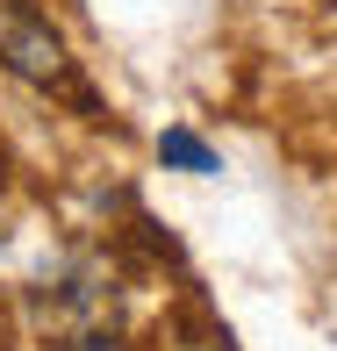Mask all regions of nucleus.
<instances>
[{
  "instance_id": "obj_5",
  "label": "nucleus",
  "mask_w": 337,
  "mask_h": 351,
  "mask_svg": "<svg viewBox=\"0 0 337 351\" xmlns=\"http://www.w3.org/2000/svg\"><path fill=\"white\" fill-rule=\"evenodd\" d=\"M208 351H216V344H208Z\"/></svg>"
},
{
  "instance_id": "obj_2",
  "label": "nucleus",
  "mask_w": 337,
  "mask_h": 351,
  "mask_svg": "<svg viewBox=\"0 0 337 351\" xmlns=\"http://www.w3.org/2000/svg\"><path fill=\"white\" fill-rule=\"evenodd\" d=\"M0 58L22 79H36V86L65 79V43H58V29L43 22L29 0H0Z\"/></svg>"
},
{
  "instance_id": "obj_3",
  "label": "nucleus",
  "mask_w": 337,
  "mask_h": 351,
  "mask_svg": "<svg viewBox=\"0 0 337 351\" xmlns=\"http://www.w3.org/2000/svg\"><path fill=\"white\" fill-rule=\"evenodd\" d=\"M158 158H165V165H180V172H216V165H222V158L208 151L194 130H165V136H158Z\"/></svg>"
},
{
  "instance_id": "obj_4",
  "label": "nucleus",
  "mask_w": 337,
  "mask_h": 351,
  "mask_svg": "<svg viewBox=\"0 0 337 351\" xmlns=\"http://www.w3.org/2000/svg\"><path fill=\"white\" fill-rule=\"evenodd\" d=\"M0 258H8V215H0Z\"/></svg>"
},
{
  "instance_id": "obj_1",
  "label": "nucleus",
  "mask_w": 337,
  "mask_h": 351,
  "mask_svg": "<svg viewBox=\"0 0 337 351\" xmlns=\"http://www.w3.org/2000/svg\"><path fill=\"white\" fill-rule=\"evenodd\" d=\"M51 287V280H43ZM43 337L65 344V351H108L115 337V287H108L93 265H72V273H58V287L43 294Z\"/></svg>"
}]
</instances>
